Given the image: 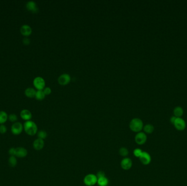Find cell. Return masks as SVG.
Wrapping results in <instances>:
<instances>
[{
    "mask_svg": "<svg viewBox=\"0 0 187 186\" xmlns=\"http://www.w3.org/2000/svg\"><path fill=\"white\" fill-rule=\"evenodd\" d=\"M24 131L26 133L30 136H34L37 134L38 132V127L34 121H26L24 124Z\"/></svg>",
    "mask_w": 187,
    "mask_h": 186,
    "instance_id": "1",
    "label": "cell"
},
{
    "mask_svg": "<svg viewBox=\"0 0 187 186\" xmlns=\"http://www.w3.org/2000/svg\"><path fill=\"white\" fill-rule=\"evenodd\" d=\"M143 127V121L138 118H134L132 119L129 123V128L130 130L137 133L141 131Z\"/></svg>",
    "mask_w": 187,
    "mask_h": 186,
    "instance_id": "2",
    "label": "cell"
},
{
    "mask_svg": "<svg viewBox=\"0 0 187 186\" xmlns=\"http://www.w3.org/2000/svg\"><path fill=\"white\" fill-rule=\"evenodd\" d=\"M97 177L96 175L93 174H89L84 177L83 182L86 186H94L97 184Z\"/></svg>",
    "mask_w": 187,
    "mask_h": 186,
    "instance_id": "3",
    "label": "cell"
},
{
    "mask_svg": "<svg viewBox=\"0 0 187 186\" xmlns=\"http://www.w3.org/2000/svg\"><path fill=\"white\" fill-rule=\"evenodd\" d=\"M24 130V126L20 122H16L13 123L11 126L10 131L13 135L18 136L23 132Z\"/></svg>",
    "mask_w": 187,
    "mask_h": 186,
    "instance_id": "4",
    "label": "cell"
},
{
    "mask_svg": "<svg viewBox=\"0 0 187 186\" xmlns=\"http://www.w3.org/2000/svg\"><path fill=\"white\" fill-rule=\"evenodd\" d=\"M147 140V136L144 132L140 131L137 133L135 136V141L137 144L139 145H142L145 144Z\"/></svg>",
    "mask_w": 187,
    "mask_h": 186,
    "instance_id": "5",
    "label": "cell"
},
{
    "mask_svg": "<svg viewBox=\"0 0 187 186\" xmlns=\"http://www.w3.org/2000/svg\"><path fill=\"white\" fill-rule=\"evenodd\" d=\"M34 85L38 90H43L46 86V82L44 79L40 76L35 78L33 81Z\"/></svg>",
    "mask_w": 187,
    "mask_h": 186,
    "instance_id": "6",
    "label": "cell"
},
{
    "mask_svg": "<svg viewBox=\"0 0 187 186\" xmlns=\"http://www.w3.org/2000/svg\"><path fill=\"white\" fill-rule=\"evenodd\" d=\"M132 159L129 157L124 158L121 162V168L124 170H130L132 166Z\"/></svg>",
    "mask_w": 187,
    "mask_h": 186,
    "instance_id": "7",
    "label": "cell"
},
{
    "mask_svg": "<svg viewBox=\"0 0 187 186\" xmlns=\"http://www.w3.org/2000/svg\"><path fill=\"white\" fill-rule=\"evenodd\" d=\"M139 159L142 164L145 166L149 164L152 161L151 156L147 152H143Z\"/></svg>",
    "mask_w": 187,
    "mask_h": 186,
    "instance_id": "8",
    "label": "cell"
},
{
    "mask_svg": "<svg viewBox=\"0 0 187 186\" xmlns=\"http://www.w3.org/2000/svg\"><path fill=\"white\" fill-rule=\"evenodd\" d=\"M173 125L178 131H184L186 127L185 121L181 117H177Z\"/></svg>",
    "mask_w": 187,
    "mask_h": 186,
    "instance_id": "9",
    "label": "cell"
},
{
    "mask_svg": "<svg viewBox=\"0 0 187 186\" xmlns=\"http://www.w3.org/2000/svg\"><path fill=\"white\" fill-rule=\"evenodd\" d=\"M58 81L59 84L61 85H66L70 82L71 76L67 74H63L59 77Z\"/></svg>",
    "mask_w": 187,
    "mask_h": 186,
    "instance_id": "10",
    "label": "cell"
},
{
    "mask_svg": "<svg viewBox=\"0 0 187 186\" xmlns=\"http://www.w3.org/2000/svg\"><path fill=\"white\" fill-rule=\"evenodd\" d=\"M32 146L36 151H40L43 149L45 146V141L42 139L37 138L34 141Z\"/></svg>",
    "mask_w": 187,
    "mask_h": 186,
    "instance_id": "11",
    "label": "cell"
},
{
    "mask_svg": "<svg viewBox=\"0 0 187 186\" xmlns=\"http://www.w3.org/2000/svg\"><path fill=\"white\" fill-rule=\"evenodd\" d=\"M28 154L27 150L23 147H18L16 148L15 157L18 158H25Z\"/></svg>",
    "mask_w": 187,
    "mask_h": 186,
    "instance_id": "12",
    "label": "cell"
},
{
    "mask_svg": "<svg viewBox=\"0 0 187 186\" xmlns=\"http://www.w3.org/2000/svg\"><path fill=\"white\" fill-rule=\"evenodd\" d=\"M20 117L21 119L26 121H30L32 119V114L30 111L27 109H24L20 112Z\"/></svg>",
    "mask_w": 187,
    "mask_h": 186,
    "instance_id": "13",
    "label": "cell"
},
{
    "mask_svg": "<svg viewBox=\"0 0 187 186\" xmlns=\"http://www.w3.org/2000/svg\"><path fill=\"white\" fill-rule=\"evenodd\" d=\"M26 8L27 10L30 11L34 13H36L38 12V8L37 7V5H36L35 2L34 1L28 2L26 5Z\"/></svg>",
    "mask_w": 187,
    "mask_h": 186,
    "instance_id": "14",
    "label": "cell"
},
{
    "mask_svg": "<svg viewBox=\"0 0 187 186\" xmlns=\"http://www.w3.org/2000/svg\"><path fill=\"white\" fill-rule=\"evenodd\" d=\"M21 33L24 36H29L32 33V29L30 26L28 25H24L20 28Z\"/></svg>",
    "mask_w": 187,
    "mask_h": 186,
    "instance_id": "15",
    "label": "cell"
},
{
    "mask_svg": "<svg viewBox=\"0 0 187 186\" xmlns=\"http://www.w3.org/2000/svg\"><path fill=\"white\" fill-rule=\"evenodd\" d=\"M97 184L99 186H107L109 184V180L106 176L98 178Z\"/></svg>",
    "mask_w": 187,
    "mask_h": 186,
    "instance_id": "16",
    "label": "cell"
},
{
    "mask_svg": "<svg viewBox=\"0 0 187 186\" xmlns=\"http://www.w3.org/2000/svg\"><path fill=\"white\" fill-rule=\"evenodd\" d=\"M36 93V91L34 89H33V88H31V87L27 88L25 91V95L26 97H27L29 98H34V97H35Z\"/></svg>",
    "mask_w": 187,
    "mask_h": 186,
    "instance_id": "17",
    "label": "cell"
},
{
    "mask_svg": "<svg viewBox=\"0 0 187 186\" xmlns=\"http://www.w3.org/2000/svg\"><path fill=\"white\" fill-rule=\"evenodd\" d=\"M8 119V116L4 111H0V125H3Z\"/></svg>",
    "mask_w": 187,
    "mask_h": 186,
    "instance_id": "18",
    "label": "cell"
},
{
    "mask_svg": "<svg viewBox=\"0 0 187 186\" xmlns=\"http://www.w3.org/2000/svg\"><path fill=\"white\" fill-rule=\"evenodd\" d=\"M144 133L146 134H152L154 131V127L151 124H147L143 127V128Z\"/></svg>",
    "mask_w": 187,
    "mask_h": 186,
    "instance_id": "19",
    "label": "cell"
},
{
    "mask_svg": "<svg viewBox=\"0 0 187 186\" xmlns=\"http://www.w3.org/2000/svg\"><path fill=\"white\" fill-rule=\"evenodd\" d=\"M173 114L176 117H181L183 114V110L181 107L177 106L173 110Z\"/></svg>",
    "mask_w": 187,
    "mask_h": 186,
    "instance_id": "20",
    "label": "cell"
},
{
    "mask_svg": "<svg viewBox=\"0 0 187 186\" xmlns=\"http://www.w3.org/2000/svg\"><path fill=\"white\" fill-rule=\"evenodd\" d=\"M18 163V161L15 156H10L8 159V164L10 166L14 168L15 167Z\"/></svg>",
    "mask_w": 187,
    "mask_h": 186,
    "instance_id": "21",
    "label": "cell"
},
{
    "mask_svg": "<svg viewBox=\"0 0 187 186\" xmlns=\"http://www.w3.org/2000/svg\"><path fill=\"white\" fill-rule=\"evenodd\" d=\"M46 95L43 90H38L36 93V98L38 101H42L45 98Z\"/></svg>",
    "mask_w": 187,
    "mask_h": 186,
    "instance_id": "22",
    "label": "cell"
},
{
    "mask_svg": "<svg viewBox=\"0 0 187 186\" xmlns=\"http://www.w3.org/2000/svg\"><path fill=\"white\" fill-rule=\"evenodd\" d=\"M129 153V152L128 149L125 147H121V148H120V149L119 150V154L124 158L127 157Z\"/></svg>",
    "mask_w": 187,
    "mask_h": 186,
    "instance_id": "23",
    "label": "cell"
},
{
    "mask_svg": "<svg viewBox=\"0 0 187 186\" xmlns=\"http://www.w3.org/2000/svg\"><path fill=\"white\" fill-rule=\"evenodd\" d=\"M37 136L38 138L45 140V139H46V138H47L48 134L46 131L40 130V131H38V132L37 133Z\"/></svg>",
    "mask_w": 187,
    "mask_h": 186,
    "instance_id": "24",
    "label": "cell"
},
{
    "mask_svg": "<svg viewBox=\"0 0 187 186\" xmlns=\"http://www.w3.org/2000/svg\"><path fill=\"white\" fill-rule=\"evenodd\" d=\"M142 152H143L142 150L141 149H139V148H137L133 151L134 155L137 158H140V157L141 155Z\"/></svg>",
    "mask_w": 187,
    "mask_h": 186,
    "instance_id": "25",
    "label": "cell"
},
{
    "mask_svg": "<svg viewBox=\"0 0 187 186\" xmlns=\"http://www.w3.org/2000/svg\"><path fill=\"white\" fill-rule=\"evenodd\" d=\"M8 120L12 122L15 123L18 120V117L14 114H11L8 116Z\"/></svg>",
    "mask_w": 187,
    "mask_h": 186,
    "instance_id": "26",
    "label": "cell"
},
{
    "mask_svg": "<svg viewBox=\"0 0 187 186\" xmlns=\"http://www.w3.org/2000/svg\"><path fill=\"white\" fill-rule=\"evenodd\" d=\"M7 131V127L4 125H0V133L2 134H4Z\"/></svg>",
    "mask_w": 187,
    "mask_h": 186,
    "instance_id": "27",
    "label": "cell"
},
{
    "mask_svg": "<svg viewBox=\"0 0 187 186\" xmlns=\"http://www.w3.org/2000/svg\"><path fill=\"white\" fill-rule=\"evenodd\" d=\"M8 153L10 156H15L16 154V148L12 147L8 150Z\"/></svg>",
    "mask_w": 187,
    "mask_h": 186,
    "instance_id": "28",
    "label": "cell"
},
{
    "mask_svg": "<svg viewBox=\"0 0 187 186\" xmlns=\"http://www.w3.org/2000/svg\"><path fill=\"white\" fill-rule=\"evenodd\" d=\"M43 92L46 95H49L51 93V90L50 87H46L43 89Z\"/></svg>",
    "mask_w": 187,
    "mask_h": 186,
    "instance_id": "29",
    "label": "cell"
},
{
    "mask_svg": "<svg viewBox=\"0 0 187 186\" xmlns=\"http://www.w3.org/2000/svg\"><path fill=\"white\" fill-rule=\"evenodd\" d=\"M96 176L98 178H100V177H104V176H106V174L105 173L102 171H98L96 174Z\"/></svg>",
    "mask_w": 187,
    "mask_h": 186,
    "instance_id": "30",
    "label": "cell"
},
{
    "mask_svg": "<svg viewBox=\"0 0 187 186\" xmlns=\"http://www.w3.org/2000/svg\"><path fill=\"white\" fill-rule=\"evenodd\" d=\"M30 43V39H29L28 38H25L23 40V43L25 45H29Z\"/></svg>",
    "mask_w": 187,
    "mask_h": 186,
    "instance_id": "31",
    "label": "cell"
},
{
    "mask_svg": "<svg viewBox=\"0 0 187 186\" xmlns=\"http://www.w3.org/2000/svg\"><path fill=\"white\" fill-rule=\"evenodd\" d=\"M176 119H177V117H175V116H172V117L170 119V122H171L172 124H173V125L174 124V123H175V122L176 121Z\"/></svg>",
    "mask_w": 187,
    "mask_h": 186,
    "instance_id": "32",
    "label": "cell"
}]
</instances>
